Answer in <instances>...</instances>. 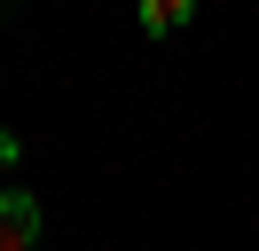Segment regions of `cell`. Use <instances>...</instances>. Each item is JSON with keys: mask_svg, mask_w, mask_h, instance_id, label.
<instances>
[{"mask_svg": "<svg viewBox=\"0 0 259 251\" xmlns=\"http://www.w3.org/2000/svg\"><path fill=\"white\" fill-rule=\"evenodd\" d=\"M16 157H24V149H16V134H8V126H0V173L16 165Z\"/></svg>", "mask_w": 259, "mask_h": 251, "instance_id": "3957f363", "label": "cell"}, {"mask_svg": "<svg viewBox=\"0 0 259 251\" xmlns=\"http://www.w3.org/2000/svg\"><path fill=\"white\" fill-rule=\"evenodd\" d=\"M39 243V204L24 188H0V251H32Z\"/></svg>", "mask_w": 259, "mask_h": 251, "instance_id": "6da1fadb", "label": "cell"}, {"mask_svg": "<svg viewBox=\"0 0 259 251\" xmlns=\"http://www.w3.org/2000/svg\"><path fill=\"white\" fill-rule=\"evenodd\" d=\"M181 24H189V0H149V8H142V31H157V39L181 31Z\"/></svg>", "mask_w": 259, "mask_h": 251, "instance_id": "7a4b0ae2", "label": "cell"}]
</instances>
